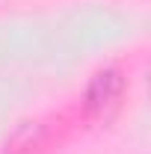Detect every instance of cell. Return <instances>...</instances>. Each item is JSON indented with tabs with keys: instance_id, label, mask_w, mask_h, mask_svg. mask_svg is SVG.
<instances>
[{
	"instance_id": "1",
	"label": "cell",
	"mask_w": 151,
	"mask_h": 154,
	"mask_svg": "<svg viewBox=\"0 0 151 154\" xmlns=\"http://www.w3.org/2000/svg\"><path fill=\"white\" fill-rule=\"evenodd\" d=\"M125 95V77L119 74L116 68H104L89 80L86 86V95H83V104H86V113L98 116V119H107L119 107V101Z\"/></svg>"
}]
</instances>
